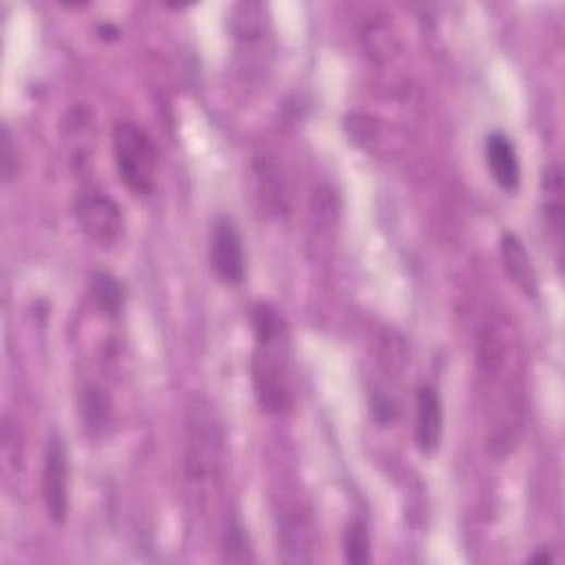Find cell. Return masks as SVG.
Segmentation results:
<instances>
[{"label": "cell", "mask_w": 565, "mask_h": 565, "mask_svg": "<svg viewBox=\"0 0 565 565\" xmlns=\"http://www.w3.org/2000/svg\"><path fill=\"white\" fill-rule=\"evenodd\" d=\"M113 155L120 180L135 195H150L155 188L159 157L150 137L133 122H120L113 131Z\"/></svg>", "instance_id": "1"}, {"label": "cell", "mask_w": 565, "mask_h": 565, "mask_svg": "<svg viewBox=\"0 0 565 565\" xmlns=\"http://www.w3.org/2000/svg\"><path fill=\"white\" fill-rule=\"evenodd\" d=\"M285 336L257 341V354L253 360V378L259 402L270 414H285L292 407V389L285 376L283 356Z\"/></svg>", "instance_id": "2"}, {"label": "cell", "mask_w": 565, "mask_h": 565, "mask_svg": "<svg viewBox=\"0 0 565 565\" xmlns=\"http://www.w3.org/2000/svg\"><path fill=\"white\" fill-rule=\"evenodd\" d=\"M221 429L214 422L208 405H195L188 420L186 472L195 481H206L219 475L221 466Z\"/></svg>", "instance_id": "3"}, {"label": "cell", "mask_w": 565, "mask_h": 565, "mask_svg": "<svg viewBox=\"0 0 565 565\" xmlns=\"http://www.w3.org/2000/svg\"><path fill=\"white\" fill-rule=\"evenodd\" d=\"M73 214L79 230H83L85 236H89L100 248L115 246L124 232L122 210L107 193L100 191L83 193L75 199Z\"/></svg>", "instance_id": "4"}, {"label": "cell", "mask_w": 565, "mask_h": 565, "mask_svg": "<svg viewBox=\"0 0 565 565\" xmlns=\"http://www.w3.org/2000/svg\"><path fill=\"white\" fill-rule=\"evenodd\" d=\"M210 270L225 285H241L246 279L244 238L230 217H219L210 236Z\"/></svg>", "instance_id": "5"}, {"label": "cell", "mask_w": 565, "mask_h": 565, "mask_svg": "<svg viewBox=\"0 0 565 565\" xmlns=\"http://www.w3.org/2000/svg\"><path fill=\"white\" fill-rule=\"evenodd\" d=\"M42 502L47 515L56 524H64L69 517V453L64 440L51 433L45 466H42Z\"/></svg>", "instance_id": "6"}, {"label": "cell", "mask_w": 565, "mask_h": 565, "mask_svg": "<svg viewBox=\"0 0 565 565\" xmlns=\"http://www.w3.org/2000/svg\"><path fill=\"white\" fill-rule=\"evenodd\" d=\"M416 446L425 455H433L442 444L444 409L435 386L422 384L416 395Z\"/></svg>", "instance_id": "7"}, {"label": "cell", "mask_w": 565, "mask_h": 565, "mask_svg": "<svg viewBox=\"0 0 565 565\" xmlns=\"http://www.w3.org/2000/svg\"><path fill=\"white\" fill-rule=\"evenodd\" d=\"M487 164L495 184L504 193H517L521 186V161L513 139L504 133H491L487 139Z\"/></svg>", "instance_id": "8"}, {"label": "cell", "mask_w": 565, "mask_h": 565, "mask_svg": "<svg viewBox=\"0 0 565 565\" xmlns=\"http://www.w3.org/2000/svg\"><path fill=\"white\" fill-rule=\"evenodd\" d=\"M500 253H502L504 270L511 277V281L528 298H537L539 296V281H537V272L532 268V259H530V255L524 246V241L513 232H504L502 241H500Z\"/></svg>", "instance_id": "9"}, {"label": "cell", "mask_w": 565, "mask_h": 565, "mask_svg": "<svg viewBox=\"0 0 565 565\" xmlns=\"http://www.w3.org/2000/svg\"><path fill=\"white\" fill-rule=\"evenodd\" d=\"M279 554L285 563H309L314 558V530L300 515L285 517L279 530Z\"/></svg>", "instance_id": "10"}, {"label": "cell", "mask_w": 565, "mask_h": 565, "mask_svg": "<svg viewBox=\"0 0 565 565\" xmlns=\"http://www.w3.org/2000/svg\"><path fill=\"white\" fill-rule=\"evenodd\" d=\"M541 188H543V214H545V223L556 241V246L561 250L563 246V228H565V206H563V173L556 161L545 167L543 171V180H541Z\"/></svg>", "instance_id": "11"}, {"label": "cell", "mask_w": 565, "mask_h": 565, "mask_svg": "<svg viewBox=\"0 0 565 565\" xmlns=\"http://www.w3.org/2000/svg\"><path fill=\"white\" fill-rule=\"evenodd\" d=\"M79 416L87 429V435L102 438L111 425V402L98 386H85L79 395Z\"/></svg>", "instance_id": "12"}, {"label": "cell", "mask_w": 565, "mask_h": 565, "mask_svg": "<svg viewBox=\"0 0 565 565\" xmlns=\"http://www.w3.org/2000/svg\"><path fill=\"white\" fill-rule=\"evenodd\" d=\"M91 296L96 307L109 316V318H120L126 300V290L122 287V281H118L109 272H98L91 281Z\"/></svg>", "instance_id": "13"}, {"label": "cell", "mask_w": 565, "mask_h": 565, "mask_svg": "<svg viewBox=\"0 0 565 565\" xmlns=\"http://www.w3.org/2000/svg\"><path fill=\"white\" fill-rule=\"evenodd\" d=\"M255 171H257V180H259V195L263 197L266 206L274 212H285L287 210V191H285V182L281 177V173L277 171L274 164L270 161H255Z\"/></svg>", "instance_id": "14"}, {"label": "cell", "mask_w": 565, "mask_h": 565, "mask_svg": "<svg viewBox=\"0 0 565 565\" xmlns=\"http://www.w3.org/2000/svg\"><path fill=\"white\" fill-rule=\"evenodd\" d=\"M250 539H248V532H246V526L241 524L236 517L228 519V526L223 530V537H221V556L223 561H230V563H248L253 561V552H250Z\"/></svg>", "instance_id": "15"}, {"label": "cell", "mask_w": 565, "mask_h": 565, "mask_svg": "<svg viewBox=\"0 0 565 565\" xmlns=\"http://www.w3.org/2000/svg\"><path fill=\"white\" fill-rule=\"evenodd\" d=\"M345 561L352 565H367L371 561V539L365 521H352L343 535Z\"/></svg>", "instance_id": "16"}, {"label": "cell", "mask_w": 565, "mask_h": 565, "mask_svg": "<svg viewBox=\"0 0 565 565\" xmlns=\"http://www.w3.org/2000/svg\"><path fill=\"white\" fill-rule=\"evenodd\" d=\"M0 171H3V182L10 184L19 175V148L14 146L12 133L8 126H3V148H0Z\"/></svg>", "instance_id": "17"}, {"label": "cell", "mask_w": 565, "mask_h": 565, "mask_svg": "<svg viewBox=\"0 0 565 565\" xmlns=\"http://www.w3.org/2000/svg\"><path fill=\"white\" fill-rule=\"evenodd\" d=\"M371 416L373 420L380 425V427H391L397 418V407L395 402L384 395V393H373V400H371Z\"/></svg>", "instance_id": "18"}, {"label": "cell", "mask_w": 565, "mask_h": 565, "mask_svg": "<svg viewBox=\"0 0 565 565\" xmlns=\"http://www.w3.org/2000/svg\"><path fill=\"white\" fill-rule=\"evenodd\" d=\"M554 556L548 550H539L535 556H530V563H552Z\"/></svg>", "instance_id": "19"}]
</instances>
